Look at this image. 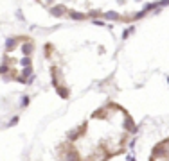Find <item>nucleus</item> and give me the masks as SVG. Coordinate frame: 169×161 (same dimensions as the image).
Wrapping results in <instances>:
<instances>
[{
	"mask_svg": "<svg viewBox=\"0 0 169 161\" xmlns=\"http://www.w3.org/2000/svg\"><path fill=\"white\" fill-rule=\"evenodd\" d=\"M85 129H87V124H81V125L76 127V129H70V131L67 133V140H68V142H76V140L85 133Z\"/></svg>",
	"mask_w": 169,
	"mask_h": 161,
	"instance_id": "nucleus-1",
	"label": "nucleus"
},
{
	"mask_svg": "<svg viewBox=\"0 0 169 161\" xmlns=\"http://www.w3.org/2000/svg\"><path fill=\"white\" fill-rule=\"evenodd\" d=\"M67 13H68V11H67L65 6H52L50 7V15L56 16V18H61L63 15H67Z\"/></svg>",
	"mask_w": 169,
	"mask_h": 161,
	"instance_id": "nucleus-2",
	"label": "nucleus"
},
{
	"mask_svg": "<svg viewBox=\"0 0 169 161\" xmlns=\"http://www.w3.org/2000/svg\"><path fill=\"white\" fill-rule=\"evenodd\" d=\"M68 18L70 20H76V21H81V20H88L87 13H79V11H68Z\"/></svg>",
	"mask_w": 169,
	"mask_h": 161,
	"instance_id": "nucleus-3",
	"label": "nucleus"
},
{
	"mask_svg": "<svg viewBox=\"0 0 169 161\" xmlns=\"http://www.w3.org/2000/svg\"><path fill=\"white\" fill-rule=\"evenodd\" d=\"M18 47V39L16 38H7L6 39V52H13Z\"/></svg>",
	"mask_w": 169,
	"mask_h": 161,
	"instance_id": "nucleus-4",
	"label": "nucleus"
},
{
	"mask_svg": "<svg viewBox=\"0 0 169 161\" xmlns=\"http://www.w3.org/2000/svg\"><path fill=\"white\" fill-rule=\"evenodd\" d=\"M20 48H22L24 56H31V54H33V50H34V45H33L31 41H25V43H24V45L20 47Z\"/></svg>",
	"mask_w": 169,
	"mask_h": 161,
	"instance_id": "nucleus-5",
	"label": "nucleus"
},
{
	"mask_svg": "<svg viewBox=\"0 0 169 161\" xmlns=\"http://www.w3.org/2000/svg\"><path fill=\"white\" fill-rule=\"evenodd\" d=\"M56 91L59 93V97H61V99H68V90H67V86L56 84Z\"/></svg>",
	"mask_w": 169,
	"mask_h": 161,
	"instance_id": "nucleus-6",
	"label": "nucleus"
},
{
	"mask_svg": "<svg viewBox=\"0 0 169 161\" xmlns=\"http://www.w3.org/2000/svg\"><path fill=\"white\" fill-rule=\"evenodd\" d=\"M106 20H121V15L119 13H115V11H106V13L103 15Z\"/></svg>",
	"mask_w": 169,
	"mask_h": 161,
	"instance_id": "nucleus-7",
	"label": "nucleus"
},
{
	"mask_svg": "<svg viewBox=\"0 0 169 161\" xmlns=\"http://www.w3.org/2000/svg\"><path fill=\"white\" fill-rule=\"evenodd\" d=\"M87 16H88V18H92V20H96V18H99V16H101V11L92 9V11H88V13H87Z\"/></svg>",
	"mask_w": 169,
	"mask_h": 161,
	"instance_id": "nucleus-8",
	"label": "nucleus"
},
{
	"mask_svg": "<svg viewBox=\"0 0 169 161\" xmlns=\"http://www.w3.org/2000/svg\"><path fill=\"white\" fill-rule=\"evenodd\" d=\"M158 7V2H149V4H146V7H144V11L146 13H149V11H153V9H156Z\"/></svg>",
	"mask_w": 169,
	"mask_h": 161,
	"instance_id": "nucleus-9",
	"label": "nucleus"
},
{
	"mask_svg": "<svg viewBox=\"0 0 169 161\" xmlns=\"http://www.w3.org/2000/svg\"><path fill=\"white\" fill-rule=\"evenodd\" d=\"M133 30H135V27H130V29H126V30L122 32V39H128V36H131V34H133Z\"/></svg>",
	"mask_w": 169,
	"mask_h": 161,
	"instance_id": "nucleus-10",
	"label": "nucleus"
},
{
	"mask_svg": "<svg viewBox=\"0 0 169 161\" xmlns=\"http://www.w3.org/2000/svg\"><path fill=\"white\" fill-rule=\"evenodd\" d=\"M29 102H31V99H29L27 95H24V97H22V102H20V107H27Z\"/></svg>",
	"mask_w": 169,
	"mask_h": 161,
	"instance_id": "nucleus-11",
	"label": "nucleus"
},
{
	"mask_svg": "<svg viewBox=\"0 0 169 161\" xmlns=\"http://www.w3.org/2000/svg\"><path fill=\"white\" fill-rule=\"evenodd\" d=\"M20 63H22L24 64V66H27V64H31V56H25L22 61H20Z\"/></svg>",
	"mask_w": 169,
	"mask_h": 161,
	"instance_id": "nucleus-12",
	"label": "nucleus"
},
{
	"mask_svg": "<svg viewBox=\"0 0 169 161\" xmlns=\"http://www.w3.org/2000/svg\"><path fill=\"white\" fill-rule=\"evenodd\" d=\"M50 50H52V45H50V43H47V47H45V56L47 57L50 56Z\"/></svg>",
	"mask_w": 169,
	"mask_h": 161,
	"instance_id": "nucleus-13",
	"label": "nucleus"
},
{
	"mask_svg": "<svg viewBox=\"0 0 169 161\" xmlns=\"http://www.w3.org/2000/svg\"><path fill=\"white\" fill-rule=\"evenodd\" d=\"M166 6H169V0H160L158 2V7H166Z\"/></svg>",
	"mask_w": 169,
	"mask_h": 161,
	"instance_id": "nucleus-14",
	"label": "nucleus"
},
{
	"mask_svg": "<svg viewBox=\"0 0 169 161\" xmlns=\"http://www.w3.org/2000/svg\"><path fill=\"white\" fill-rule=\"evenodd\" d=\"M18 120H20L18 116H13V118H11V122H9V125H16V124H18Z\"/></svg>",
	"mask_w": 169,
	"mask_h": 161,
	"instance_id": "nucleus-15",
	"label": "nucleus"
},
{
	"mask_svg": "<svg viewBox=\"0 0 169 161\" xmlns=\"http://www.w3.org/2000/svg\"><path fill=\"white\" fill-rule=\"evenodd\" d=\"M7 64H2V66H0V73H7Z\"/></svg>",
	"mask_w": 169,
	"mask_h": 161,
	"instance_id": "nucleus-16",
	"label": "nucleus"
},
{
	"mask_svg": "<svg viewBox=\"0 0 169 161\" xmlns=\"http://www.w3.org/2000/svg\"><path fill=\"white\" fill-rule=\"evenodd\" d=\"M167 82H169V77H167Z\"/></svg>",
	"mask_w": 169,
	"mask_h": 161,
	"instance_id": "nucleus-17",
	"label": "nucleus"
},
{
	"mask_svg": "<svg viewBox=\"0 0 169 161\" xmlns=\"http://www.w3.org/2000/svg\"><path fill=\"white\" fill-rule=\"evenodd\" d=\"M36 2H40V0H36Z\"/></svg>",
	"mask_w": 169,
	"mask_h": 161,
	"instance_id": "nucleus-18",
	"label": "nucleus"
}]
</instances>
